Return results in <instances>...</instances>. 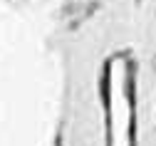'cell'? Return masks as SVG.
<instances>
[]
</instances>
